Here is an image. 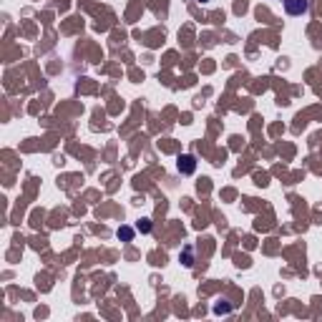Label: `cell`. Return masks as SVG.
Wrapping results in <instances>:
<instances>
[{
    "label": "cell",
    "instance_id": "2",
    "mask_svg": "<svg viewBox=\"0 0 322 322\" xmlns=\"http://www.w3.org/2000/svg\"><path fill=\"white\" fill-rule=\"evenodd\" d=\"M194 169H197L194 156H181V159H179V171H181V174H192Z\"/></svg>",
    "mask_w": 322,
    "mask_h": 322
},
{
    "label": "cell",
    "instance_id": "4",
    "mask_svg": "<svg viewBox=\"0 0 322 322\" xmlns=\"http://www.w3.org/2000/svg\"><path fill=\"white\" fill-rule=\"evenodd\" d=\"M119 237H124V239H131V237H134V229H128V227L119 229Z\"/></svg>",
    "mask_w": 322,
    "mask_h": 322
},
{
    "label": "cell",
    "instance_id": "3",
    "mask_svg": "<svg viewBox=\"0 0 322 322\" xmlns=\"http://www.w3.org/2000/svg\"><path fill=\"white\" fill-rule=\"evenodd\" d=\"M136 229H139L141 234H149V232H151V222H149V219H139Z\"/></svg>",
    "mask_w": 322,
    "mask_h": 322
},
{
    "label": "cell",
    "instance_id": "5",
    "mask_svg": "<svg viewBox=\"0 0 322 322\" xmlns=\"http://www.w3.org/2000/svg\"><path fill=\"white\" fill-rule=\"evenodd\" d=\"M199 3H207V0H199Z\"/></svg>",
    "mask_w": 322,
    "mask_h": 322
},
{
    "label": "cell",
    "instance_id": "1",
    "mask_svg": "<svg viewBox=\"0 0 322 322\" xmlns=\"http://www.w3.org/2000/svg\"><path fill=\"white\" fill-rule=\"evenodd\" d=\"M287 16H304L310 10V0H282Z\"/></svg>",
    "mask_w": 322,
    "mask_h": 322
}]
</instances>
